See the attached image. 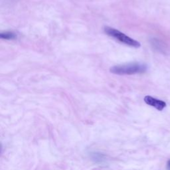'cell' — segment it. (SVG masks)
<instances>
[{
  "mask_svg": "<svg viewBox=\"0 0 170 170\" xmlns=\"http://www.w3.org/2000/svg\"><path fill=\"white\" fill-rule=\"evenodd\" d=\"M0 37L2 39H14L17 37V35L14 32H5V33H2L0 34Z\"/></svg>",
  "mask_w": 170,
  "mask_h": 170,
  "instance_id": "obj_4",
  "label": "cell"
},
{
  "mask_svg": "<svg viewBox=\"0 0 170 170\" xmlns=\"http://www.w3.org/2000/svg\"><path fill=\"white\" fill-rule=\"evenodd\" d=\"M147 70V66L142 63H131L124 65H118L110 68V72L118 75L134 74L144 73Z\"/></svg>",
  "mask_w": 170,
  "mask_h": 170,
  "instance_id": "obj_1",
  "label": "cell"
},
{
  "mask_svg": "<svg viewBox=\"0 0 170 170\" xmlns=\"http://www.w3.org/2000/svg\"><path fill=\"white\" fill-rule=\"evenodd\" d=\"M145 102L148 105L153 106L157 110L162 111L165 109L166 106V103L164 101L156 99L155 98H153L150 96H146L144 98Z\"/></svg>",
  "mask_w": 170,
  "mask_h": 170,
  "instance_id": "obj_3",
  "label": "cell"
},
{
  "mask_svg": "<svg viewBox=\"0 0 170 170\" xmlns=\"http://www.w3.org/2000/svg\"><path fill=\"white\" fill-rule=\"evenodd\" d=\"M104 32L106 33L114 39H117L118 41L122 42L124 44H126L129 46H131L135 48H138L140 47V43L134 39L130 38L128 36H127L123 33L117 30L116 29H114L110 27H104Z\"/></svg>",
  "mask_w": 170,
  "mask_h": 170,
  "instance_id": "obj_2",
  "label": "cell"
},
{
  "mask_svg": "<svg viewBox=\"0 0 170 170\" xmlns=\"http://www.w3.org/2000/svg\"><path fill=\"white\" fill-rule=\"evenodd\" d=\"M168 169H170V159L169 160L168 162Z\"/></svg>",
  "mask_w": 170,
  "mask_h": 170,
  "instance_id": "obj_5",
  "label": "cell"
}]
</instances>
